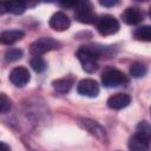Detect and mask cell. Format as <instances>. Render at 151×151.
I'll list each match as a JSON object with an SVG mask.
<instances>
[{"label":"cell","mask_w":151,"mask_h":151,"mask_svg":"<svg viewBox=\"0 0 151 151\" xmlns=\"http://www.w3.org/2000/svg\"><path fill=\"white\" fill-rule=\"evenodd\" d=\"M0 146H1V150H0V151H9V150H11L9 146H8L6 143H4V142L0 143Z\"/></svg>","instance_id":"obj_23"},{"label":"cell","mask_w":151,"mask_h":151,"mask_svg":"<svg viewBox=\"0 0 151 151\" xmlns=\"http://www.w3.org/2000/svg\"><path fill=\"white\" fill-rule=\"evenodd\" d=\"M77 92L85 97H97L99 93V85L93 79H83L77 85Z\"/></svg>","instance_id":"obj_7"},{"label":"cell","mask_w":151,"mask_h":151,"mask_svg":"<svg viewBox=\"0 0 151 151\" xmlns=\"http://www.w3.org/2000/svg\"><path fill=\"white\" fill-rule=\"evenodd\" d=\"M147 72V67L142 63H133L130 67V73L133 78H140L144 77Z\"/></svg>","instance_id":"obj_17"},{"label":"cell","mask_w":151,"mask_h":151,"mask_svg":"<svg viewBox=\"0 0 151 151\" xmlns=\"http://www.w3.org/2000/svg\"><path fill=\"white\" fill-rule=\"evenodd\" d=\"M11 106H12L11 100L4 93H1L0 94V111H1V113L5 114L6 112H8L11 110Z\"/></svg>","instance_id":"obj_21"},{"label":"cell","mask_w":151,"mask_h":151,"mask_svg":"<svg viewBox=\"0 0 151 151\" xmlns=\"http://www.w3.org/2000/svg\"><path fill=\"white\" fill-rule=\"evenodd\" d=\"M22 57V50L20 48H9L5 53V59L7 61H15Z\"/></svg>","instance_id":"obj_20"},{"label":"cell","mask_w":151,"mask_h":151,"mask_svg":"<svg viewBox=\"0 0 151 151\" xmlns=\"http://www.w3.org/2000/svg\"><path fill=\"white\" fill-rule=\"evenodd\" d=\"M131 103V97L127 93H116L107 99V106L112 110H120Z\"/></svg>","instance_id":"obj_11"},{"label":"cell","mask_w":151,"mask_h":151,"mask_svg":"<svg viewBox=\"0 0 151 151\" xmlns=\"http://www.w3.org/2000/svg\"><path fill=\"white\" fill-rule=\"evenodd\" d=\"M150 113H151V107H150Z\"/></svg>","instance_id":"obj_25"},{"label":"cell","mask_w":151,"mask_h":151,"mask_svg":"<svg viewBox=\"0 0 151 151\" xmlns=\"http://www.w3.org/2000/svg\"><path fill=\"white\" fill-rule=\"evenodd\" d=\"M59 46H60V42L54 40L53 38L42 37V38H39L35 41H33L31 44L29 50H31L32 54H34L35 57H40L41 54H44V53H46L48 51L59 48Z\"/></svg>","instance_id":"obj_3"},{"label":"cell","mask_w":151,"mask_h":151,"mask_svg":"<svg viewBox=\"0 0 151 151\" xmlns=\"http://www.w3.org/2000/svg\"><path fill=\"white\" fill-rule=\"evenodd\" d=\"M133 37L140 41H151V26H142L136 28Z\"/></svg>","instance_id":"obj_16"},{"label":"cell","mask_w":151,"mask_h":151,"mask_svg":"<svg viewBox=\"0 0 151 151\" xmlns=\"http://www.w3.org/2000/svg\"><path fill=\"white\" fill-rule=\"evenodd\" d=\"M74 17L79 22L83 24H93L97 22L96 13L93 7L88 1H77L74 6Z\"/></svg>","instance_id":"obj_2"},{"label":"cell","mask_w":151,"mask_h":151,"mask_svg":"<svg viewBox=\"0 0 151 151\" xmlns=\"http://www.w3.org/2000/svg\"><path fill=\"white\" fill-rule=\"evenodd\" d=\"M79 124H80V126L84 130H86L90 134H92L93 137H96L101 143L107 142L106 131H105V129L98 122H96L93 119H88V118H81V119H79Z\"/></svg>","instance_id":"obj_5"},{"label":"cell","mask_w":151,"mask_h":151,"mask_svg":"<svg viewBox=\"0 0 151 151\" xmlns=\"http://www.w3.org/2000/svg\"><path fill=\"white\" fill-rule=\"evenodd\" d=\"M137 132L151 142V125L147 122H140L137 125Z\"/></svg>","instance_id":"obj_19"},{"label":"cell","mask_w":151,"mask_h":151,"mask_svg":"<svg viewBox=\"0 0 151 151\" xmlns=\"http://www.w3.org/2000/svg\"><path fill=\"white\" fill-rule=\"evenodd\" d=\"M100 5L106 6V7H112V6L118 5V1H116V0H104V1H100Z\"/></svg>","instance_id":"obj_22"},{"label":"cell","mask_w":151,"mask_h":151,"mask_svg":"<svg viewBox=\"0 0 151 151\" xmlns=\"http://www.w3.org/2000/svg\"><path fill=\"white\" fill-rule=\"evenodd\" d=\"M73 85V79L71 77H66V78H60V79H57L52 83V86L53 88L58 92V93H67L71 87Z\"/></svg>","instance_id":"obj_14"},{"label":"cell","mask_w":151,"mask_h":151,"mask_svg":"<svg viewBox=\"0 0 151 151\" xmlns=\"http://www.w3.org/2000/svg\"><path fill=\"white\" fill-rule=\"evenodd\" d=\"M103 53V48L94 46H83L77 51V58L80 61L83 70L87 73H93L98 70V58Z\"/></svg>","instance_id":"obj_1"},{"label":"cell","mask_w":151,"mask_h":151,"mask_svg":"<svg viewBox=\"0 0 151 151\" xmlns=\"http://www.w3.org/2000/svg\"><path fill=\"white\" fill-rule=\"evenodd\" d=\"M24 38V32L20 29H11V31H4L0 34V41L5 45H12L20 39Z\"/></svg>","instance_id":"obj_13"},{"label":"cell","mask_w":151,"mask_h":151,"mask_svg":"<svg viewBox=\"0 0 151 151\" xmlns=\"http://www.w3.org/2000/svg\"><path fill=\"white\" fill-rule=\"evenodd\" d=\"M149 147H150V140L138 132H136L129 139L130 151H149Z\"/></svg>","instance_id":"obj_12"},{"label":"cell","mask_w":151,"mask_h":151,"mask_svg":"<svg viewBox=\"0 0 151 151\" xmlns=\"http://www.w3.org/2000/svg\"><path fill=\"white\" fill-rule=\"evenodd\" d=\"M97 29L101 35H111L119 31V21L110 14H105L97 20Z\"/></svg>","instance_id":"obj_4"},{"label":"cell","mask_w":151,"mask_h":151,"mask_svg":"<svg viewBox=\"0 0 151 151\" xmlns=\"http://www.w3.org/2000/svg\"><path fill=\"white\" fill-rule=\"evenodd\" d=\"M48 24H50V26H51L54 31L61 32V31H66V29L70 27L71 20H70V18H68L64 12H55V13L50 18Z\"/></svg>","instance_id":"obj_9"},{"label":"cell","mask_w":151,"mask_h":151,"mask_svg":"<svg viewBox=\"0 0 151 151\" xmlns=\"http://www.w3.org/2000/svg\"><path fill=\"white\" fill-rule=\"evenodd\" d=\"M0 6L2 7V12L7 11L13 14H22L27 7L26 2H2Z\"/></svg>","instance_id":"obj_15"},{"label":"cell","mask_w":151,"mask_h":151,"mask_svg":"<svg viewBox=\"0 0 151 151\" xmlns=\"http://www.w3.org/2000/svg\"><path fill=\"white\" fill-rule=\"evenodd\" d=\"M149 14H150V17H151V7H150V11H149Z\"/></svg>","instance_id":"obj_24"},{"label":"cell","mask_w":151,"mask_h":151,"mask_svg":"<svg viewBox=\"0 0 151 151\" xmlns=\"http://www.w3.org/2000/svg\"><path fill=\"white\" fill-rule=\"evenodd\" d=\"M29 65H31V67L37 73H42L47 68V64H46V61L41 57H34V58H32L31 61H29Z\"/></svg>","instance_id":"obj_18"},{"label":"cell","mask_w":151,"mask_h":151,"mask_svg":"<svg viewBox=\"0 0 151 151\" xmlns=\"http://www.w3.org/2000/svg\"><path fill=\"white\" fill-rule=\"evenodd\" d=\"M101 83L106 87H116L126 83V77L117 68H107L101 74Z\"/></svg>","instance_id":"obj_6"},{"label":"cell","mask_w":151,"mask_h":151,"mask_svg":"<svg viewBox=\"0 0 151 151\" xmlns=\"http://www.w3.org/2000/svg\"><path fill=\"white\" fill-rule=\"evenodd\" d=\"M122 19L127 25H137L142 22V20L144 19V14L138 7H127L123 12Z\"/></svg>","instance_id":"obj_10"},{"label":"cell","mask_w":151,"mask_h":151,"mask_svg":"<svg viewBox=\"0 0 151 151\" xmlns=\"http://www.w3.org/2000/svg\"><path fill=\"white\" fill-rule=\"evenodd\" d=\"M29 72L24 66L14 67L9 73V80L11 83L17 87H22L29 81Z\"/></svg>","instance_id":"obj_8"}]
</instances>
